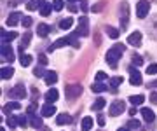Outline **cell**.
<instances>
[{
	"instance_id": "1",
	"label": "cell",
	"mask_w": 157,
	"mask_h": 131,
	"mask_svg": "<svg viewBox=\"0 0 157 131\" xmlns=\"http://www.w3.org/2000/svg\"><path fill=\"white\" fill-rule=\"evenodd\" d=\"M124 49H126V46L124 44H115L113 47H110L107 51V63L112 67V68H115L119 65V60H121V56H122Z\"/></svg>"
},
{
	"instance_id": "2",
	"label": "cell",
	"mask_w": 157,
	"mask_h": 131,
	"mask_svg": "<svg viewBox=\"0 0 157 131\" xmlns=\"http://www.w3.org/2000/svg\"><path fill=\"white\" fill-rule=\"evenodd\" d=\"M75 46V47H80V42H77V33L73 32L72 35H68V37H63V39H58L52 46L49 47V51H54L58 47H63V46Z\"/></svg>"
},
{
	"instance_id": "3",
	"label": "cell",
	"mask_w": 157,
	"mask_h": 131,
	"mask_svg": "<svg viewBox=\"0 0 157 131\" xmlns=\"http://www.w3.org/2000/svg\"><path fill=\"white\" fill-rule=\"evenodd\" d=\"M128 72H129V82H131L133 86H141V84H143L141 72H140V70H136L135 65H131V67L128 68Z\"/></svg>"
},
{
	"instance_id": "4",
	"label": "cell",
	"mask_w": 157,
	"mask_h": 131,
	"mask_svg": "<svg viewBox=\"0 0 157 131\" xmlns=\"http://www.w3.org/2000/svg\"><path fill=\"white\" fill-rule=\"evenodd\" d=\"M148 11H150V4H148V0H140L138 4H136V14L140 19L148 16Z\"/></svg>"
},
{
	"instance_id": "5",
	"label": "cell",
	"mask_w": 157,
	"mask_h": 131,
	"mask_svg": "<svg viewBox=\"0 0 157 131\" xmlns=\"http://www.w3.org/2000/svg\"><path fill=\"white\" fill-rule=\"evenodd\" d=\"M89 21H87V17L86 16H80L78 17V28L75 30V33H77V37H84V35L89 33Z\"/></svg>"
},
{
	"instance_id": "6",
	"label": "cell",
	"mask_w": 157,
	"mask_h": 131,
	"mask_svg": "<svg viewBox=\"0 0 157 131\" xmlns=\"http://www.w3.org/2000/svg\"><path fill=\"white\" fill-rule=\"evenodd\" d=\"M129 21V4L128 2H122L121 4V28L126 30Z\"/></svg>"
},
{
	"instance_id": "7",
	"label": "cell",
	"mask_w": 157,
	"mask_h": 131,
	"mask_svg": "<svg viewBox=\"0 0 157 131\" xmlns=\"http://www.w3.org/2000/svg\"><path fill=\"white\" fill-rule=\"evenodd\" d=\"M9 98H17V100L26 98V89H25V86H23V84H16L11 91H9Z\"/></svg>"
},
{
	"instance_id": "8",
	"label": "cell",
	"mask_w": 157,
	"mask_h": 131,
	"mask_svg": "<svg viewBox=\"0 0 157 131\" xmlns=\"http://www.w3.org/2000/svg\"><path fill=\"white\" fill-rule=\"evenodd\" d=\"M80 94H82V86L80 84H68L67 86V96L70 98V100L78 98Z\"/></svg>"
},
{
	"instance_id": "9",
	"label": "cell",
	"mask_w": 157,
	"mask_h": 131,
	"mask_svg": "<svg viewBox=\"0 0 157 131\" xmlns=\"http://www.w3.org/2000/svg\"><path fill=\"white\" fill-rule=\"evenodd\" d=\"M126 110V103L121 102V100H117V102H113L112 105H110V115H121Z\"/></svg>"
},
{
	"instance_id": "10",
	"label": "cell",
	"mask_w": 157,
	"mask_h": 131,
	"mask_svg": "<svg viewBox=\"0 0 157 131\" xmlns=\"http://www.w3.org/2000/svg\"><path fill=\"white\" fill-rule=\"evenodd\" d=\"M141 40H143V37H141L140 32H133V33L128 37V44L133 47H140L141 46Z\"/></svg>"
},
{
	"instance_id": "11",
	"label": "cell",
	"mask_w": 157,
	"mask_h": 131,
	"mask_svg": "<svg viewBox=\"0 0 157 131\" xmlns=\"http://www.w3.org/2000/svg\"><path fill=\"white\" fill-rule=\"evenodd\" d=\"M2 56H4V60L9 63L14 61V51H12V47L9 46V44H2Z\"/></svg>"
},
{
	"instance_id": "12",
	"label": "cell",
	"mask_w": 157,
	"mask_h": 131,
	"mask_svg": "<svg viewBox=\"0 0 157 131\" xmlns=\"http://www.w3.org/2000/svg\"><path fill=\"white\" fill-rule=\"evenodd\" d=\"M19 108H21V105H19L17 102H9V103H6V105L2 107V112L9 115L11 112H14V110H19Z\"/></svg>"
},
{
	"instance_id": "13",
	"label": "cell",
	"mask_w": 157,
	"mask_h": 131,
	"mask_svg": "<svg viewBox=\"0 0 157 131\" xmlns=\"http://www.w3.org/2000/svg\"><path fill=\"white\" fill-rule=\"evenodd\" d=\"M45 102L47 103H54L58 100V98H59V93H58V89H54V87H51L49 91L45 93Z\"/></svg>"
},
{
	"instance_id": "14",
	"label": "cell",
	"mask_w": 157,
	"mask_h": 131,
	"mask_svg": "<svg viewBox=\"0 0 157 131\" xmlns=\"http://www.w3.org/2000/svg\"><path fill=\"white\" fill-rule=\"evenodd\" d=\"M54 112H56V108L52 107L51 103H47V105H44V107L40 108V115H42V117H52Z\"/></svg>"
},
{
	"instance_id": "15",
	"label": "cell",
	"mask_w": 157,
	"mask_h": 131,
	"mask_svg": "<svg viewBox=\"0 0 157 131\" xmlns=\"http://www.w3.org/2000/svg\"><path fill=\"white\" fill-rule=\"evenodd\" d=\"M44 79H45V84H56L58 82V74L54 72V70H47L44 75Z\"/></svg>"
},
{
	"instance_id": "16",
	"label": "cell",
	"mask_w": 157,
	"mask_h": 131,
	"mask_svg": "<svg viewBox=\"0 0 157 131\" xmlns=\"http://www.w3.org/2000/svg\"><path fill=\"white\" fill-rule=\"evenodd\" d=\"M28 117H30V124H32V128H37V129H40L42 121H40V117H37V115H35V110L28 112Z\"/></svg>"
},
{
	"instance_id": "17",
	"label": "cell",
	"mask_w": 157,
	"mask_h": 131,
	"mask_svg": "<svg viewBox=\"0 0 157 131\" xmlns=\"http://www.w3.org/2000/svg\"><path fill=\"white\" fill-rule=\"evenodd\" d=\"M19 17H21V14L19 12H11L9 14V17H7V26H16L17 23H19Z\"/></svg>"
},
{
	"instance_id": "18",
	"label": "cell",
	"mask_w": 157,
	"mask_h": 131,
	"mask_svg": "<svg viewBox=\"0 0 157 131\" xmlns=\"http://www.w3.org/2000/svg\"><path fill=\"white\" fill-rule=\"evenodd\" d=\"M49 32H51V26H49V25H44V23H40L39 28H37V35H39V37H42V39H44V37H47V35H49Z\"/></svg>"
},
{
	"instance_id": "19",
	"label": "cell",
	"mask_w": 157,
	"mask_h": 131,
	"mask_svg": "<svg viewBox=\"0 0 157 131\" xmlns=\"http://www.w3.org/2000/svg\"><path fill=\"white\" fill-rule=\"evenodd\" d=\"M17 37L16 32H2V44H9L11 40H14Z\"/></svg>"
},
{
	"instance_id": "20",
	"label": "cell",
	"mask_w": 157,
	"mask_h": 131,
	"mask_svg": "<svg viewBox=\"0 0 157 131\" xmlns=\"http://www.w3.org/2000/svg\"><path fill=\"white\" fill-rule=\"evenodd\" d=\"M0 75H2V79H4V80L11 79L12 75H14V68H12V67H2V70H0Z\"/></svg>"
},
{
	"instance_id": "21",
	"label": "cell",
	"mask_w": 157,
	"mask_h": 131,
	"mask_svg": "<svg viewBox=\"0 0 157 131\" xmlns=\"http://www.w3.org/2000/svg\"><path fill=\"white\" fill-rule=\"evenodd\" d=\"M72 122V115H68V114H59L56 117V124L58 126H61V124H70Z\"/></svg>"
},
{
	"instance_id": "22",
	"label": "cell",
	"mask_w": 157,
	"mask_h": 131,
	"mask_svg": "<svg viewBox=\"0 0 157 131\" xmlns=\"http://www.w3.org/2000/svg\"><path fill=\"white\" fill-rule=\"evenodd\" d=\"M141 115H143V119H145L147 122H152V121L155 119V114L152 112L150 108H141Z\"/></svg>"
},
{
	"instance_id": "23",
	"label": "cell",
	"mask_w": 157,
	"mask_h": 131,
	"mask_svg": "<svg viewBox=\"0 0 157 131\" xmlns=\"http://www.w3.org/2000/svg\"><path fill=\"white\" fill-rule=\"evenodd\" d=\"M44 4H45V0H32V2L26 4V9H28V11H35L37 7H42Z\"/></svg>"
},
{
	"instance_id": "24",
	"label": "cell",
	"mask_w": 157,
	"mask_h": 131,
	"mask_svg": "<svg viewBox=\"0 0 157 131\" xmlns=\"http://www.w3.org/2000/svg\"><path fill=\"white\" fill-rule=\"evenodd\" d=\"M80 128H82V131H89L93 128V119L91 117H84L82 122H80Z\"/></svg>"
},
{
	"instance_id": "25",
	"label": "cell",
	"mask_w": 157,
	"mask_h": 131,
	"mask_svg": "<svg viewBox=\"0 0 157 131\" xmlns=\"http://www.w3.org/2000/svg\"><path fill=\"white\" fill-rule=\"evenodd\" d=\"M30 40H32V33H30V32H26V33L23 35V42H21V46H19V52H23V49L30 44Z\"/></svg>"
},
{
	"instance_id": "26",
	"label": "cell",
	"mask_w": 157,
	"mask_h": 131,
	"mask_svg": "<svg viewBox=\"0 0 157 131\" xmlns=\"http://www.w3.org/2000/svg\"><path fill=\"white\" fill-rule=\"evenodd\" d=\"M52 9H54V7L51 6V4H47V2H45L44 6L40 7V16H44V17H45V16H49Z\"/></svg>"
},
{
	"instance_id": "27",
	"label": "cell",
	"mask_w": 157,
	"mask_h": 131,
	"mask_svg": "<svg viewBox=\"0 0 157 131\" xmlns=\"http://www.w3.org/2000/svg\"><path fill=\"white\" fill-rule=\"evenodd\" d=\"M129 102L133 103V105H141V103L145 102V96L143 94H133V96L129 98Z\"/></svg>"
},
{
	"instance_id": "28",
	"label": "cell",
	"mask_w": 157,
	"mask_h": 131,
	"mask_svg": "<svg viewBox=\"0 0 157 131\" xmlns=\"http://www.w3.org/2000/svg\"><path fill=\"white\" fill-rule=\"evenodd\" d=\"M72 25H73V17H67V19H63L61 23H59V30L72 28Z\"/></svg>"
},
{
	"instance_id": "29",
	"label": "cell",
	"mask_w": 157,
	"mask_h": 131,
	"mask_svg": "<svg viewBox=\"0 0 157 131\" xmlns=\"http://www.w3.org/2000/svg\"><path fill=\"white\" fill-rule=\"evenodd\" d=\"M131 61H133V65H135V67H141V65H143V58H141L140 54L133 52V54H131Z\"/></svg>"
},
{
	"instance_id": "30",
	"label": "cell",
	"mask_w": 157,
	"mask_h": 131,
	"mask_svg": "<svg viewBox=\"0 0 157 131\" xmlns=\"http://www.w3.org/2000/svg\"><path fill=\"white\" fill-rule=\"evenodd\" d=\"M19 63H21L23 67H30V63H32V56L23 52L21 56H19Z\"/></svg>"
},
{
	"instance_id": "31",
	"label": "cell",
	"mask_w": 157,
	"mask_h": 131,
	"mask_svg": "<svg viewBox=\"0 0 157 131\" xmlns=\"http://www.w3.org/2000/svg\"><path fill=\"white\" fill-rule=\"evenodd\" d=\"M128 128H129V129H135V131H143L141 124L138 122V121H135V119H133V121H129V122H128Z\"/></svg>"
},
{
	"instance_id": "32",
	"label": "cell",
	"mask_w": 157,
	"mask_h": 131,
	"mask_svg": "<svg viewBox=\"0 0 157 131\" xmlns=\"http://www.w3.org/2000/svg\"><path fill=\"white\" fill-rule=\"evenodd\" d=\"M105 30H107V33L110 39H117L119 37V30H115L113 26H105Z\"/></svg>"
},
{
	"instance_id": "33",
	"label": "cell",
	"mask_w": 157,
	"mask_h": 131,
	"mask_svg": "<svg viewBox=\"0 0 157 131\" xmlns=\"http://www.w3.org/2000/svg\"><path fill=\"white\" fill-rule=\"evenodd\" d=\"M91 89L94 93H103V91H107V86L105 84H100V82H96V84L91 86Z\"/></svg>"
},
{
	"instance_id": "34",
	"label": "cell",
	"mask_w": 157,
	"mask_h": 131,
	"mask_svg": "<svg viewBox=\"0 0 157 131\" xmlns=\"http://www.w3.org/2000/svg\"><path fill=\"white\" fill-rule=\"evenodd\" d=\"M103 107H105V100H103V98H98V100L93 103V110H101Z\"/></svg>"
},
{
	"instance_id": "35",
	"label": "cell",
	"mask_w": 157,
	"mask_h": 131,
	"mask_svg": "<svg viewBox=\"0 0 157 131\" xmlns=\"http://www.w3.org/2000/svg\"><path fill=\"white\" fill-rule=\"evenodd\" d=\"M17 124H19L17 117H14V115H9V117H7V126H9V128H16Z\"/></svg>"
},
{
	"instance_id": "36",
	"label": "cell",
	"mask_w": 157,
	"mask_h": 131,
	"mask_svg": "<svg viewBox=\"0 0 157 131\" xmlns=\"http://www.w3.org/2000/svg\"><path fill=\"white\" fill-rule=\"evenodd\" d=\"M147 74H148V75H155V74H157V63H152V65H148Z\"/></svg>"
},
{
	"instance_id": "37",
	"label": "cell",
	"mask_w": 157,
	"mask_h": 131,
	"mask_svg": "<svg viewBox=\"0 0 157 131\" xmlns=\"http://www.w3.org/2000/svg\"><path fill=\"white\" fill-rule=\"evenodd\" d=\"M52 7L56 11H61L63 7H65V4H63V0H52Z\"/></svg>"
},
{
	"instance_id": "38",
	"label": "cell",
	"mask_w": 157,
	"mask_h": 131,
	"mask_svg": "<svg viewBox=\"0 0 157 131\" xmlns=\"http://www.w3.org/2000/svg\"><path fill=\"white\" fill-rule=\"evenodd\" d=\"M21 23H23V26H25V28H28L30 25H32V17H30V16H25V17L21 19Z\"/></svg>"
},
{
	"instance_id": "39",
	"label": "cell",
	"mask_w": 157,
	"mask_h": 131,
	"mask_svg": "<svg viewBox=\"0 0 157 131\" xmlns=\"http://www.w3.org/2000/svg\"><path fill=\"white\" fill-rule=\"evenodd\" d=\"M122 77H112V80H110V82H112V87H117L119 84H121V82H122Z\"/></svg>"
},
{
	"instance_id": "40",
	"label": "cell",
	"mask_w": 157,
	"mask_h": 131,
	"mask_svg": "<svg viewBox=\"0 0 157 131\" xmlns=\"http://www.w3.org/2000/svg\"><path fill=\"white\" fill-rule=\"evenodd\" d=\"M107 79V74H105V72H98V74H96V80H98V82H101V80H105Z\"/></svg>"
},
{
	"instance_id": "41",
	"label": "cell",
	"mask_w": 157,
	"mask_h": 131,
	"mask_svg": "<svg viewBox=\"0 0 157 131\" xmlns=\"http://www.w3.org/2000/svg\"><path fill=\"white\" fill-rule=\"evenodd\" d=\"M17 121H19V126H21V128L26 126V117H25V115H17Z\"/></svg>"
},
{
	"instance_id": "42",
	"label": "cell",
	"mask_w": 157,
	"mask_h": 131,
	"mask_svg": "<svg viewBox=\"0 0 157 131\" xmlns=\"http://www.w3.org/2000/svg\"><path fill=\"white\" fill-rule=\"evenodd\" d=\"M33 74L37 75V77H42V75H45V74H44V70H42V67H37V68L33 70Z\"/></svg>"
},
{
	"instance_id": "43",
	"label": "cell",
	"mask_w": 157,
	"mask_h": 131,
	"mask_svg": "<svg viewBox=\"0 0 157 131\" xmlns=\"http://www.w3.org/2000/svg\"><path fill=\"white\" fill-rule=\"evenodd\" d=\"M150 102L154 103V105H157V93H155V91L150 93Z\"/></svg>"
},
{
	"instance_id": "44",
	"label": "cell",
	"mask_w": 157,
	"mask_h": 131,
	"mask_svg": "<svg viewBox=\"0 0 157 131\" xmlns=\"http://www.w3.org/2000/svg\"><path fill=\"white\" fill-rule=\"evenodd\" d=\"M39 61H40V65H47V58H45L44 54H40V56H39Z\"/></svg>"
},
{
	"instance_id": "45",
	"label": "cell",
	"mask_w": 157,
	"mask_h": 131,
	"mask_svg": "<svg viewBox=\"0 0 157 131\" xmlns=\"http://www.w3.org/2000/svg\"><path fill=\"white\" fill-rule=\"evenodd\" d=\"M68 9H70V12H77V6H75V4H72V2H70Z\"/></svg>"
},
{
	"instance_id": "46",
	"label": "cell",
	"mask_w": 157,
	"mask_h": 131,
	"mask_svg": "<svg viewBox=\"0 0 157 131\" xmlns=\"http://www.w3.org/2000/svg\"><path fill=\"white\" fill-rule=\"evenodd\" d=\"M98 124H100V126L105 124V117H103V115H98Z\"/></svg>"
},
{
	"instance_id": "47",
	"label": "cell",
	"mask_w": 157,
	"mask_h": 131,
	"mask_svg": "<svg viewBox=\"0 0 157 131\" xmlns=\"http://www.w3.org/2000/svg\"><path fill=\"white\" fill-rule=\"evenodd\" d=\"M80 7H82V11H84V12H87V9H89V6H87V2H86V0L82 2V6H80Z\"/></svg>"
},
{
	"instance_id": "48",
	"label": "cell",
	"mask_w": 157,
	"mask_h": 131,
	"mask_svg": "<svg viewBox=\"0 0 157 131\" xmlns=\"http://www.w3.org/2000/svg\"><path fill=\"white\" fill-rule=\"evenodd\" d=\"M101 7H103L101 4H96V6H93V11H94V12H98V11L101 9Z\"/></svg>"
},
{
	"instance_id": "49",
	"label": "cell",
	"mask_w": 157,
	"mask_h": 131,
	"mask_svg": "<svg viewBox=\"0 0 157 131\" xmlns=\"http://www.w3.org/2000/svg\"><path fill=\"white\" fill-rule=\"evenodd\" d=\"M117 131H129V128H121V129H117Z\"/></svg>"
},
{
	"instance_id": "50",
	"label": "cell",
	"mask_w": 157,
	"mask_h": 131,
	"mask_svg": "<svg viewBox=\"0 0 157 131\" xmlns=\"http://www.w3.org/2000/svg\"><path fill=\"white\" fill-rule=\"evenodd\" d=\"M70 2H72V4H73V2H78V0H70Z\"/></svg>"
}]
</instances>
